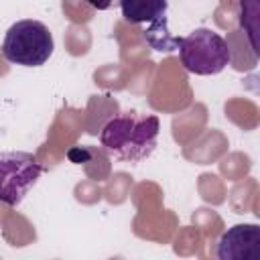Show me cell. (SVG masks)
<instances>
[{
	"instance_id": "cell-1",
	"label": "cell",
	"mask_w": 260,
	"mask_h": 260,
	"mask_svg": "<svg viewBox=\"0 0 260 260\" xmlns=\"http://www.w3.org/2000/svg\"><path fill=\"white\" fill-rule=\"evenodd\" d=\"M160 122L154 114L128 110L104 124L100 130V142L114 160L140 162L154 152Z\"/></svg>"
},
{
	"instance_id": "cell-2",
	"label": "cell",
	"mask_w": 260,
	"mask_h": 260,
	"mask_svg": "<svg viewBox=\"0 0 260 260\" xmlns=\"http://www.w3.org/2000/svg\"><path fill=\"white\" fill-rule=\"evenodd\" d=\"M55 43L49 26L35 18L16 20L4 35L2 55L6 61L22 67H41L53 55Z\"/></svg>"
},
{
	"instance_id": "cell-3",
	"label": "cell",
	"mask_w": 260,
	"mask_h": 260,
	"mask_svg": "<svg viewBox=\"0 0 260 260\" xmlns=\"http://www.w3.org/2000/svg\"><path fill=\"white\" fill-rule=\"evenodd\" d=\"M183 67L195 75H217L232 63V49L211 28H195L177 41Z\"/></svg>"
},
{
	"instance_id": "cell-4",
	"label": "cell",
	"mask_w": 260,
	"mask_h": 260,
	"mask_svg": "<svg viewBox=\"0 0 260 260\" xmlns=\"http://www.w3.org/2000/svg\"><path fill=\"white\" fill-rule=\"evenodd\" d=\"M43 165L24 150L0 152V203L16 207L43 175Z\"/></svg>"
},
{
	"instance_id": "cell-5",
	"label": "cell",
	"mask_w": 260,
	"mask_h": 260,
	"mask_svg": "<svg viewBox=\"0 0 260 260\" xmlns=\"http://www.w3.org/2000/svg\"><path fill=\"white\" fill-rule=\"evenodd\" d=\"M260 250V228L256 223L232 225L217 242L219 260H250Z\"/></svg>"
},
{
	"instance_id": "cell-6",
	"label": "cell",
	"mask_w": 260,
	"mask_h": 260,
	"mask_svg": "<svg viewBox=\"0 0 260 260\" xmlns=\"http://www.w3.org/2000/svg\"><path fill=\"white\" fill-rule=\"evenodd\" d=\"M169 2L167 0H120L122 16L128 22H154L167 16Z\"/></svg>"
},
{
	"instance_id": "cell-7",
	"label": "cell",
	"mask_w": 260,
	"mask_h": 260,
	"mask_svg": "<svg viewBox=\"0 0 260 260\" xmlns=\"http://www.w3.org/2000/svg\"><path fill=\"white\" fill-rule=\"evenodd\" d=\"M144 39L156 51H175L177 49V41H179L177 37H171L169 30H167V16L154 20L150 24V28L144 30Z\"/></svg>"
},
{
	"instance_id": "cell-8",
	"label": "cell",
	"mask_w": 260,
	"mask_h": 260,
	"mask_svg": "<svg viewBox=\"0 0 260 260\" xmlns=\"http://www.w3.org/2000/svg\"><path fill=\"white\" fill-rule=\"evenodd\" d=\"M83 2L95 10H108L112 6H120V0H83Z\"/></svg>"
}]
</instances>
